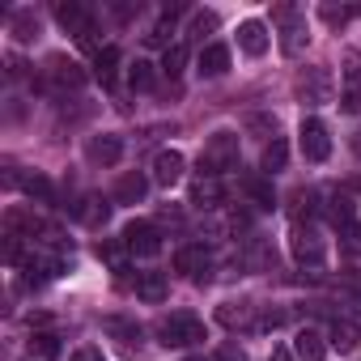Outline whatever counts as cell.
<instances>
[{"label": "cell", "instance_id": "6da1fadb", "mask_svg": "<svg viewBox=\"0 0 361 361\" xmlns=\"http://www.w3.org/2000/svg\"><path fill=\"white\" fill-rule=\"evenodd\" d=\"M157 336H161L166 348H188V344L209 340V336H204V323H200L196 314H170V319H161V323H157Z\"/></svg>", "mask_w": 361, "mask_h": 361}, {"label": "cell", "instance_id": "7a4b0ae2", "mask_svg": "<svg viewBox=\"0 0 361 361\" xmlns=\"http://www.w3.org/2000/svg\"><path fill=\"white\" fill-rule=\"evenodd\" d=\"M234 161H238V136H234V132H217V136L204 145V153H200V170L213 174V178H217L221 170H230Z\"/></svg>", "mask_w": 361, "mask_h": 361}, {"label": "cell", "instance_id": "3957f363", "mask_svg": "<svg viewBox=\"0 0 361 361\" xmlns=\"http://www.w3.org/2000/svg\"><path fill=\"white\" fill-rule=\"evenodd\" d=\"M123 247H128L132 255H140V259H153V255L161 251V234H157L153 221H128V230H123Z\"/></svg>", "mask_w": 361, "mask_h": 361}, {"label": "cell", "instance_id": "277c9868", "mask_svg": "<svg viewBox=\"0 0 361 361\" xmlns=\"http://www.w3.org/2000/svg\"><path fill=\"white\" fill-rule=\"evenodd\" d=\"M298 98H302L306 106L331 102V73H327V68H306V73L298 77Z\"/></svg>", "mask_w": 361, "mask_h": 361}, {"label": "cell", "instance_id": "5b68a950", "mask_svg": "<svg viewBox=\"0 0 361 361\" xmlns=\"http://www.w3.org/2000/svg\"><path fill=\"white\" fill-rule=\"evenodd\" d=\"M302 153H306V161H327V153H331V136H327V128L319 123V119H302Z\"/></svg>", "mask_w": 361, "mask_h": 361}, {"label": "cell", "instance_id": "8992f818", "mask_svg": "<svg viewBox=\"0 0 361 361\" xmlns=\"http://www.w3.org/2000/svg\"><path fill=\"white\" fill-rule=\"evenodd\" d=\"M293 259L302 268H323V238L310 226H298L293 230Z\"/></svg>", "mask_w": 361, "mask_h": 361}, {"label": "cell", "instance_id": "52a82bcc", "mask_svg": "<svg viewBox=\"0 0 361 361\" xmlns=\"http://www.w3.org/2000/svg\"><path fill=\"white\" fill-rule=\"evenodd\" d=\"M340 106H344L348 115L361 111V56H357V51L344 56V94H340Z\"/></svg>", "mask_w": 361, "mask_h": 361}, {"label": "cell", "instance_id": "ba28073f", "mask_svg": "<svg viewBox=\"0 0 361 361\" xmlns=\"http://www.w3.org/2000/svg\"><path fill=\"white\" fill-rule=\"evenodd\" d=\"M56 22L68 30V35H77V39H85L94 26H90V13H85V5L81 0H60L56 5Z\"/></svg>", "mask_w": 361, "mask_h": 361}, {"label": "cell", "instance_id": "9c48e42d", "mask_svg": "<svg viewBox=\"0 0 361 361\" xmlns=\"http://www.w3.org/2000/svg\"><path fill=\"white\" fill-rule=\"evenodd\" d=\"M178 178H183V153H178V149H161L153 157V183L170 188V183H178Z\"/></svg>", "mask_w": 361, "mask_h": 361}, {"label": "cell", "instance_id": "30bf717a", "mask_svg": "<svg viewBox=\"0 0 361 361\" xmlns=\"http://www.w3.org/2000/svg\"><path fill=\"white\" fill-rule=\"evenodd\" d=\"M85 153H90L94 166H115V161L123 157V140L111 136V132H102V136H94V140L85 145Z\"/></svg>", "mask_w": 361, "mask_h": 361}, {"label": "cell", "instance_id": "8fae6325", "mask_svg": "<svg viewBox=\"0 0 361 361\" xmlns=\"http://www.w3.org/2000/svg\"><path fill=\"white\" fill-rule=\"evenodd\" d=\"M293 357H302V361H323V357H327V340H323L314 327H302V331L293 336Z\"/></svg>", "mask_w": 361, "mask_h": 361}, {"label": "cell", "instance_id": "7c38bea8", "mask_svg": "<svg viewBox=\"0 0 361 361\" xmlns=\"http://www.w3.org/2000/svg\"><path fill=\"white\" fill-rule=\"evenodd\" d=\"M209 264H213V259H209L204 247H183V251L174 255V268H178V272H188V276H196V281L209 276Z\"/></svg>", "mask_w": 361, "mask_h": 361}, {"label": "cell", "instance_id": "4fadbf2b", "mask_svg": "<svg viewBox=\"0 0 361 361\" xmlns=\"http://www.w3.org/2000/svg\"><path fill=\"white\" fill-rule=\"evenodd\" d=\"M145 192H149V178H145V174H136V170H128L119 183H115V204H140V200H145Z\"/></svg>", "mask_w": 361, "mask_h": 361}, {"label": "cell", "instance_id": "5bb4252c", "mask_svg": "<svg viewBox=\"0 0 361 361\" xmlns=\"http://www.w3.org/2000/svg\"><path fill=\"white\" fill-rule=\"evenodd\" d=\"M268 43H272V39H268V26H264V22H243V26H238V47H243L247 56H264Z\"/></svg>", "mask_w": 361, "mask_h": 361}, {"label": "cell", "instance_id": "9a60e30c", "mask_svg": "<svg viewBox=\"0 0 361 361\" xmlns=\"http://www.w3.org/2000/svg\"><path fill=\"white\" fill-rule=\"evenodd\" d=\"M221 196H226V192H221V183H217L213 174H200L196 183H192V204H196V209H217Z\"/></svg>", "mask_w": 361, "mask_h": 361}, {"label": "cell", "instance_id": "2e32d148", "mask_svg": "<svg viewBox=\"0 0 361 361\" xmlns=\"http://www.w3.org/2000/svg\"><path fill=\"white\" fill-rule=\"evenodd\" d=\"M166 293H170V285H166V276H161V272H145V276L136 281V298H140V302H149V306L166 302Z\"/></svg>", "mask_w": 361, "mask_h": 361}, {"label": "cell", "instance_id": "e0dca14e", "mask_svg": "<svg viewBox=\"0 0 361 361\" xmlns=\"http://www.w3.org/2000/svg\"><path fill=\"white\" fill-rule=\"evenodd\" d=\"M357 340H361V331H357V323H353V319H336V323H331V331H327V344H331V348H340V353H353V348H357Z\"/></svg>", "mask_w": 361, "mask_h": 361}, {"label": "cell", "instance_id": "ac0fdd59", "mask_svg": "<svg viewBox=\"0 0 361 361\" xmlns=\"http://www.w3.org/2000/svg\"><path fill=\"white\" fill-rule=\"evenodd\" d=\"M226 68H230V51H226L221 43H209V47L200 51V73H204V77H221Z\"/></svg>", "mask_w": 361, "mask_h": 361}, {"label": "cell", "instance_id": "d6986e66", "mask_svg": "<svg viewBox=\"0 0 361 361\" xmlns=\"http://www.w3.org/2000/svg\"><path fill=\"white\" fill-rule=\"evenodd\" d=\"M51 81L56 85H68V90H77V85H85V73H81V64H73V60H51Z\"/></svg>", "mask_w": 361, "mask_h": 361}, {"label": "cell", "instance_id": "ffe728a7", "mask_svg": "<svg viewBox=\"0 0 361 361\" xmlns=\"http://www.w3.org/2000/svg\"><path fill=\"white\" fill-rule=\"evenodd\" d=\"M217 319L226 327H251V306L247 302H226V306H217Z\"/></svg>", "mask_w": 361, "mask_h": 361}, {"label": "cell", "instance_id": "44dd1931", "mask_svg": "<svg viewBox=\"0 0 361 361\" xmlns=\"http://www.w3.org/2000/svg\"><path fill=\"white\" fill-rule=\"evenodd\" d=\"M285 161H289V145H285L281 136H272V145L264 149V170H268V174H281Z\"/></svg>", "mask_w": 361, "mask_h": 361}, {"label": "cell", "instance_id": "7402d4cb", "mask_svg": "<svg viewBox=\"0 0 361 361\" xmlns=\"http://www.w3.org/2000/svg\"><path fill=\"white\" fill-rule=\"evenodd\" d=\"M30 353H39V357H47V361H51V357H60V353H64V344H60V336H56V331H35V336H30Z\"/></svg>", "mask_w": 361, "mask_h": 361}, {"label": "cell", "instance_id": "603a6c76", "mask_svg": "<svg viewBox=\"0 0 361 361\" xmlns=\"http://www.w3.org/2000/svg\"><path fill=\"white\" fill-rule=\"evenodd\" d=\"M183 64H188V47L183 43H174V47L161 51V73L166 77H178V73H183Z\"/></svg>", "mask_w": 361, "mask_h": 361}, {"label": "cell", "instance_id": "cb8c5ba5", "mask_svg": "<svg viewBox=\"0 0 361 361\" xmlns=\"http://www.w3.org/2000/svg\"><path fill=\"white\" fill-rule=\"evenodd\" d=\"M128 81H132V90H136V94L153 90V81H157V77H153V64H149V60H136V64H132V73H128Z\"/></svg>", "mask_w": 361, "mask_h": 361}, {"label": "cell", "instance_id": "d4e9b609", "mask_svg": "<svg viewBox=\"0 0 361 361\" xmlns=\"http://www.w3.org/2000/svg\"><path fill=\"white\" fill-rule=\"evenodd\" d=\"M56 272H60L56 259H43V255H30V259H26V281H47V276H56Z\"/></svg>", "mask_w": 361, "mask_h": 361}, {"label": "cell", "instance_id": "484cf974", "mask_svg": "<svg viewBox=\"0 0 361 361\" xmlns=\"http://www.w3.org/2000/svg\"><path fill=\"white\" fill-rule=\"evenodd\" d=\"M106 213H111V209H106V204H102L98 196H90V200H85V204L77 209V217H81L85 226H102V221H106Z\"/></svg>", "mask_w": 361, "mask_h": 361}, {"label": "cell", "instance_id": "4316f807", "mask_svg": "<svg viewBox=\"0 0 361 361\" xmlns=\"http://www.w3.org/2000/svg\"><path fill=\"white\" fill-rule=\"evenodd\" d=\"M115 64H119V47H102V51H98V60H94V68H98L102 85L115 77Z\"/></svg>", "mask_w": 361, "mask_h": 361}, {"label": "cell", "instance_id": "83f0119b", "mask_svg": "<svg viewBox=\"0 0 361 361\" xmlns=\"http://www.w3.org/2000/svg\"><path fill=\"white\" fill-rule=\"evenodd\" d=\"M102 327H106L111 336H119L123 344H140V327H136V323H123V319H106Z\"/></svg>", "mask_w": 361, "mask_h": 361}, {"label": "cell", "instance_id": "f1b7e54d", "mask_svg": "<svg viewBox=\"0 0 361 361\" xmlns=\"http://www.w3.org/2000/svg\"><path fill=\"white\" fill-rule=\"evenodd\" d=\"M13 35H18L22 43H30V39L39 35V22H35V13H26V9H22V13H13Z\"/></svg>", "mask_w": 361, "mask_h": 361}, {"label": "cell", "instance_id": "f546056e", "mask_svg": "<svg viewBox=\"0 0 361 361\" xmlns=\"http://www.w3.org/2000/svg\"><path fill=\"white\" fill-rule=\"evenodd\" d=\"M302 43H306V30H302V22H289V26H285V39H281L285 56H298V51H302Z\"/></svg>", "mask_w": 361, "mask_h": 361}, {"label": "cell", "instance_id": "4dcf8cb0", "mask_svg": "<svg viewBox=\"0 0 361 361\" xmlns=\"http://www.w3.org/2000/svg\"><path fill=\"white\" fill-rule=\"evenodd\" d=\"M170 22H174V9H170V13L153 26V35H145V39H149L153 47H174V43H170Z\"/></svg>", "mask_w": 361, "mask_h": 361}, {"label": "cell", "instance_id": "1f68e13d", "mask_svg": "<svg viewBox=\"0 0 361 361\" xmlns=\"http://www.w3.org/2000/svg\"><path fill=\"white\" fill-rule=\"evenodd\" d=\"M247 192H251V200H255L259 209H272V204H276V200H272V188L264 183V178H251V188H247Z\"/></svg>", "mask_w": 361, "mask_h": 361}, {"label": "cell", "instance_id": "d6a6232c", "mask_svg": "<svg viewBox=\"0 0 361 361\" xmlns=\"http://www.w3.org/2000/svg\"><path fill=\"white\" fill-rule=\"evenodd\" d=\"M213 30H217V13H192V35L196 39H204Z\"/></svg>", "mask_w": 361, "mask_h": 361}, {"label": "cell", "instance_id": "836d02e7", "mask_svg": "<svg viewBox=\"0 0 361 361\" xmlns=\"http://www.w3.org/2000/svg\"><path fill=\"white\" fill-rule=\"evenodd\" d=\"M98 255H102L115 272H123V247H119V243H102V247H98Z\"/></svg>", "mask_w": 361, "mask_h": 361}, {"label": "cell", "instance_id": "e575fe53", "mask_svg": "<svg viewBox=\"0 0 361 361\" xmlns=\"http://www.w3.org/2000/svg\"><path fill=\"white\" fill-rule=\"evenodd\" d=\"M22 188H26L30 196H39V200H51V183H47V178H39V174H35V178H26Z\"/></svg>", "mask_w": 361, "mask_h": 361}, {"label": "cell", "instance_id": "d590c367", "mask_svg": "<svg viewBox=\"0 0 361 361\" xmlns=\"http://www.w3.org/2000/svg\"><path fill=\"white\" fill-rule=\"evenodd\" d=\"M331 217H336V221H353V204H348V196H336V200H331Z\"/></svg>", "mask_w": 361, "mask_h": 361}, {"label": "cell", "instance_id": "8d00e7d4", "mask_svg": "<svg viewBox=\"0 0 361 361\" xmlns=\"http://www.w3.org/2000/svg\"><path fill=\"white\" fill-rule=\"evenodd\" d=\"M319 13H323V22H327V26H344V22H348V9H331V5H323Z\"/></svg>", "mask_w": 361, "mask_h": 361}, {"label": "cell", "instance_id": "74e56055", "mask_svg": "<svg viewBox=\"0 0 361 361\" xmlns=\"http://www.w3.org/2000/svg\"><path fill=\"white\" fill-rule=\"evenodd\" d=\"M213 361H247V353H243V348H238V344H221V348H217V357H213Z\"/></svg>", "mask_w": 361, "mask_h": 361}, {"label": "cell", "instance_id": "f35d334b", "mask_svg": "<svg viewBox=\"0 0 361 361\" xmlns=\"http://www.w3.org/2000/svg\"><path fill=\"white\" fill-rule=\"evenodd\" d=\"M73 361H106V357H102L98 348H77V353H73Z\"/></svg>", "mask_w": 361, "mask_h": 361}, {"label": "cell", "instance_id": "ab89813d", "mask_svg": "<svg viewBox=\"0 0 361 361\" xmlns=\"http://www.w3.org/2000/svg\"><path fill=\"white\" fill-rule=\"evenodd\" d=\"M272 361H293V353L289 348H272Z\"/></svg>", "mask_w": 361, "mask_h": 361}, {"label": "cell", "instance_id": "60d3db41", "mask_svg": "<svg viewBox=\"0 0 361 361\" xmlns=\"http://www.w3.org/2000/svg\"><path fill=\"white\" fill-rule=\"evenodd\" d=\"M353 149H357V153H361V132H357V140H353Z\"/></svg>", "mask_w": 361, "mask_h": 361}, {"label": "cell", "instance_id": "b9f144b4", "mask_svg": "<svg viewBox=\"0 0 361 361\" xmlns=\"http://www.w3.org/2000/svg\"><path fill=\"white\" fill-rule=\"evenodd\" d=\"M188 361H204V357H188Z\"/></svg>", "mask_w": 361, "mask_h": 361}, {"label": "cell", "instance_id": "7bdbcfd3", "mask_svg": "<svg viewBox=\"0 0 361 361\" xmlns=\"http://www.w3.org/2000/svg\"><path fill=\"white\" fill-rule=\"evenodd\" d=\"M357 188H361V178H357Z\"/></svg>", "mask_w": 361, "mask_h": 361}]
</instances>
